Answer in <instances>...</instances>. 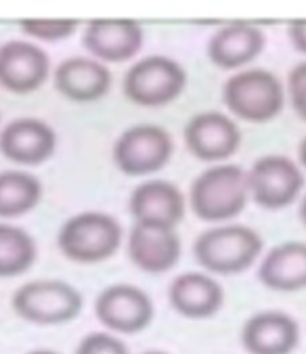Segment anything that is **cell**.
<instances>
[{
    "mask_svg": "<svg viewBox=\"0 0 306 354\" xmlns=\"http://www.w3.org/2000/svg\"><path fill=\"white\" fill-rule=\"evenodd\" d=\"M248 172L237 164H216L204 170L189 189V205L204 223H228L246 209Z\"/></svg>",
    "mask_w": 306,
    "mask_h": 354,
    "instance_id": "1",
    "label": "cell"
},
{
    "mask_svg": "<svg viewBox=\"0 0 306 354\" xmlns=\"http://www.w3.org/2000/svg\"><path fill=\"white\" fill-rule=\"evenodd\" d=\"M264 241L246 225H218L197 235L193 256L208 274H242L262 254Z\"/></svg>",
    "mask_w": 306,
    "mask_h": 354,
    "instance_id": "2",
    "label": "cell"
},
{
    "mask_svg": "<svg viewBox=\"0 0 306 354\" xmlns=\"http://www.w3.org/2000/svg\"><path fill=\"white\" fill-rule=\"evenodd\" d=\"M124 239V229L105 212H80L67 218L59 233L57 245L61 254L78 264L105 262L120 250Z\"/></svg>",
    "mask_w": 306,
    "mask_h": 354,
    "instance_id": "3",
    "label": "cell"
},
{
    "mask_svg": "<svg viewBox=\"0 0 306 354\" xmlns=\"http://www.w3.org/2000/svg\"><path fill=\"white\" fill-rule=\"evenodd\" d=\"M222 103L242 122L267 124L283 111L285 86L269 69H244L224 82Z\"/></svg>",
    "mask_w": 306,
    "mask_h": 354,
    "instance_id": "4",
    "label": "cell"
},
{
    "mask_svg": "<svg viewBox=\"0 0 306 354\" xmlns=\"http://www.w3.org/2000/svg\"><path fill=\"white\" fill-rule=\"evenodd\" d=\"M11 306L19 319L32 325H65L82 313L84 298L73 286L59 279L24 283L13 294Z\"/></svg>",
    "mask_w": 306,
    "mask_h": 354,
    "instance_id": "5",
    "label": "cell"
},
{
    "mask_svg": "<svg viewBox=\"0 0 306 354\" xmlns=\"http://www.w3.org/2000/svg\"><path fill=\"white\" fill-rule=\"evenodd\" d=\"M122 86L126 99L138 107H164L183 95L187 72L170 57L149 55L128 69Z\"/></svg>",
    "mask_w": 306,
    "mask_h": 354,
    "instance_id": "6",
    "label": "cell"
},
{
    "mask_svg": "<svg viewBox=\"0 0 306 354\" xmlns=\"http://www.w3.org/2000/svg\"><path fill=\"white\" fill-rule=\"evenodd\" d=\"M174 153L172 134L156 124H134L114 143V164L126 176H149L168 166Z\"/></svg>",
    "mask_w": 306,
    "mask_h": 354,
    "instance_id": "7",
    "label": "cell"
},
{
    "mask_svg": "<svg viewBox=\"0 0 306 354\" xmlns=\"http://www.w3.org/2000/svg\"><path fill=\"white\" fill-rule=\"evenodd\" d=\"M302 168L287 156L271 153L258 158L248 170V189L256 205L283 209L291 205L304 189Z\"/></svg>",
    "mask_w": 306,
    "mask_h": 354,
    "instance_id": "8",
    "label": "cell"
},
{
    "mask_svg": "<svg viewBox=\"0 0 306 354\" xmlns=\"http://www.w3.org/2000/svg\"><path fill=\"white\" fill-rule=\"evenodd\" d=\"M95 315L109 333L132 335L151 325L156 306L145 290L130 283H114L97 296Z\"/></svg>",
    "mask_w": 306,
    "mask_h": 354,
    "instance_id": "9",
    "label": "cell"
},
{
    "mask_svg": "<svg viewBox=\"0 0 306 354\" xmlns=\"http://www.w3.org/2000/svg\"><path fill=\"white\" fill-rule=\"evenodd\" d=\"M183 136L193 158L214 166L233 158L242 147L240 124L222 111H201L193 115L187 122Z\"/></svg>",
    "mask_w": 306,
    "mask_h": 354,
    "instance_id": "10",
    "label": "cell"
},
{
    "mask_svg": "<svg viewBox=\"0 0 306 354\" xmlns=\"http://www.w3.org/2000/svg\"><path fill=\"white\" fill-rule=\"evenodd\" d=\"M128 209L134 225L177 231L185 218L187 199L174 183L153 178L141 183L130 193Z\"/></svg>",
    "mask_w": 306,
    "mask_h": 354,
    "instance_id": "11",
    "label": "cell"
},
{
    "mask_svg": "<svg viewBox=\"0 0 306 354\" xmlns=\"http://www.w3.org/2000/svg\"><path fill=\"white\" fill-rule=\"evenodd\" d=\"M51 76V59L30 40L0 44V86L11 95L36 93Z\"/></svg>",
    "mask_w": 306,
    "mask_h": 354,
    "instance_id": "12",
    "label": "cell"
},
{
    "mask_svg": "<svg viewBox=\"0 0 306 354\" xmlns=\"http://www.w3.org/2000/svg\"><path fill=\"white\" fill-rule=\"evenodd\" d=\"M57 151V132L38 118H17L0 132V153L19 166H40Z\"/></svg>",
    "mask_w": 306,
    "mask_h": 354,
    "instance_id": "13",
    "label": "cell"
},
{
    "mask_svg": "<svg viewBox=\"0 0 306 354\" xmlns=\"http://www.w3.org/2000/svg\"><path fill=\"white\" fill-rule=\"evenodd\" d=\"M145 32L130 19H97L84 28L82 46L101 63H124L143 48Z\"/></svg>",
    "mask_w": 306,
    "mask_h": 354,
    "instance_id": "14",
    "label": "cell"
},
{
    "mask_svg": "<svg viewBox=\"0 0 306 354\" xmlns=\"http://www.w3.org/2000/svg\"><path fill=\"white\" fill-rule=\"evenodd\" d=\"M242 344L248 354H291L300 344V325L283 310H262L244 323Z\"/></svg>",
    "mask_w": 306,
    "mask_h": 354,
    "instance_id": "15",
    "label": "cell"
},
{
    "mask_svg": "<svg viewBox=\"0 0 306 354\" xmlns=\"http://www.w3.org/2000/svg\"><path fill=\"white\" fill-rule=\"evenodd\" d=\"M183 243L174 229H156L132 225L128 233L130 262L149 274H162L172 270L181 260Z\"/></svg>",
    "mask_w": 306,
    "mask_h": 354,
    "instance_id": "16",
    "label": "cell"
},
{
    "mask_svg": "<svg viewBox=\"0 0 306 354\" xmlns=\"http://www.w3.org/2000/svg\"><path fill=\"white\" fill-rule=\"evenodd\" d=\"M55 88L73 103H93L111 88V72L93 57H69L61 61L53 74Z\"/></svg>",
    "mask_w": 306,
    "mask_h": 354,
    "instance_id": "17",
    "label": "cell"
},
{
    "mask_svg": "<svg viewBox=\"0 0 306 354\" xmlns=\"http://www.w3.org/2000/svg\"><path fill=\"white\" fill-rule=\"evenodd\" d=\"M168 302L185 319H210L222 308L224 290L212 274L191 270L172 279Z\"/></svg>",
    "mask_w": 306,
    "mask_h": 354,
    "instance_id": "18",
    "label": "cell"
},
{
    "mask_svg": "<svg viewBox=\"0 0 306 354\" xmlns=\"http://www.w3.org/2000/svg\"><path fill=\"white\" fill-rule=\"evenodd\" d=\"M267 46V36L252 24H226L218 28L208 42V59L231 72L252 63Z\"/></svg>",
    "mask_w": 306,
    "mask_h": 354,
    "instance_id": "19",
    "label": "cell"
},
{
    "mask_svg": "<svg viewBox=\"0 0 306 354\" xmlns=\"http://www.w3.org/2000/svg\"><path fill=\"white\" fill-rule=\"evenodd\" d=\"M258 279L273 292L294 294L306 290V243L283 241L275 245L262 258Z\"/></svg>",
    "mask_w": 306,
    "mask_h": 354,
    "instance_id": "20",
    "label": "cell"
},
{
    "mask_svg": "<svg viewBox=\"0 0 306 354\" xmlns=\"http://www.w3.org/2000/svg\"><path fill=\"white\" fill-rule=\"evenodd\" d=\"M42 199V183L24 170L0 172V218H17Z\"/></svg>",
    "mask_w": 306,
    "mask_h": 354,
    "instance_id": "21",
    "label": "cell"
},
{
    "mask_svg": "<svg viewBox=\"0 0 306 354\" xmlns=\"http://www.w3.org/2000/svg\"><path fill=\"white\" fill-rule=\"evenodd\" d=\"M38 260L34 237L21 227L0 223V279H13L28 272Z\"/></svg>",
    "mask_w": 306,
    "mask_h": 354,
    "instance_id": "22",
    "label": "cell"
},
{
    "mask_svg": "<svg viewBox=\"0 0 306 354\" xmlns=\"http://www.w3.org/2000/svg\"><path fill=\"white\" fill-rule=\"evenodd\" d=\"M75 30H78V21H65V19H57V21L28 19L21 24V32L28 38H36V40H44V42H61V40L73 36Z\"/></svg>",
    "mask_w": 306,
    "mask_h": 354,
    "instance_id": "23",
    "label": "cell"
},
{
    "mask_svg": "<svg viewBox=\"0 0 306 354\" xmlns=\"http://www.w3.org/2000/svg\"><path fill=\"white\" fill-rule=\"evenodd\" d=\"M75 354H130V350L116 333L93 331L80 339Z\"/></svg>",
    "mask_w": 306,
    "mask_h": 354,
    "instance_id": "24",
    "label": "cell"
},
{
    "mask_svg": "<svg viewBox=\"0 0 306 354\" xmlns=\"http://www.w3.org/2000/svg\"><path fill=\"white\" fill-rule=\"evenodd\" d=\"M287 97L289 105L302 122H306V61L294 65L287 76Z\"/></svg>",
    "mask_w": 306,
    "mask_h": 354,
    "instance_id": "25",
    "label": "cell"
},
{
    "mask_svg": "<svg viewBox=\"0 0 306 354\" xmlns=\"http://www.w3.org/2000/svg\"><path fill=\"white\" fill-rule=\"evenodd\" d=\"M287 36L294 48L302 55H306V21H291L287 26Z\"/></svg>",
    "mask_w": 306,
    "mask_h": 354,
    "instance_id": "26",
    "label": "cell"
},
{
    "mask_svg": "<svg viewBox=\"0 0 306 354\" xmlns=\"http://www.w3.org/2000/svg\"><path fill=\"white\" fill-rule=\"evenodd\" d=\"M298 160H300V166L306 170V136L300 140V145H298Z\"/></svg>",
    "mask_w": 306,
    "mask_h": 354,
    "instance_id": "27",
    "label": "cell"
},
{
    "mask_svg": "<svg viewBox=\"0 0 306 354\" xmlns=\"http://www.w3.org/2000/svg\"><path fill=\"white\" fill-rule=\"evenodd\" d=\"M298 214H300V221H302V225L306 227V195L302 197V201H300V209H298Z\"/></svg>",
    "mask_w": 306,
    "mask_h": 354,
    "instance_id": "28",
    "label": "cell"
},
{
    "mask_svg": "<svg viewBox=\"0 0 306 354\" xmlns=\"http://www.w3.org/2000/svg\"><path fill=\"white\" fill-rule=\"evenodd\" d=\"M28 354H61V352H55V350H48V348H38V350H32Z\"/></svg>",
    "mask_w": 306,
    "mask_h": 354,
    "instance_id": "29",
    "label": "cell"
},
{
    "mask_svg": "<svg viewBox=\"0 0 306 354\" xmlns=\"http://www.w3.org/2000/svg\"><path fill=\"white\" fill-rule=\"evenodd\" d=\"M141 354H170V352H164V350H147V352H141Z\"/></svg>",
    "mask_w": 306,
    "mask_h": 354,
    "instance_id": "30",
    "label": "cell"
}]
</instances>
